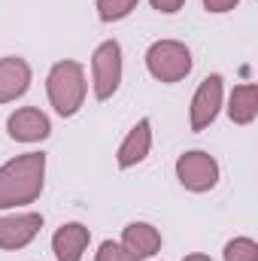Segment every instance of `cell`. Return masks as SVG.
<instances>
[{
    "mask_svg": "<svg viewBox=\"0 0 258 261\" xmlns=\"http://www.w3.org/2000/svg\"><path fill=\"white\" fill-rule=\"evenodd\" d=\"M183 261H213L210 255H203V252H192V255H186Z\"/></svg>",
    "mask_w": 258,
    "mask_h": 261,
    "instance_id": "19",
    "label": "cell"
},
{
    "mask_svg": "<svg viewBox=\"0 0 258 261\" xmlns=\"http://www.w3.org/2000/svg\"><path fill=\"white\" fill-rule=\"evenodd\" d=\"M94 261H140L134 252H128L122 243H113V240H107V243H100V249H97V255Z\"/></svg>",
    "mask_w": 258,
    "mask_h": 261,
    "instance_id": "16",
    "label": "cell"
},
{
    "mask_svg": "<svg viewBox=\"0 0 258 261\" xmlns=\"http://www.w3.org/2000/svg\"><path fill=\"white\" fill-rule=\"evenodd\" d=\"M149 149H152V122H149V119H140V122L128 130V137L122 140L116 161H119V167H122V170L137 167L140 161H146Z\"/></svg>",
    "mask_w": 258,
    "mask_h": 261,
    "instance_id": "10",
    "label": "cell"
},
{
    "mask_svg": "<svg viewBox=\"0 0 258 261\" xmlns=\"http://www.w3.org/2000/svg\"><path fill=\"white\" fill-rule=\"evenodd\" d=\"M240 0H203V9L207 12H231Z\"/></svg>",
    "mask_w": 258,
    "mask_h": 261,
    "instance_id": "17",
    "label": "cell"
},
{
    "mask_svg": "<svg viewBox=\"0 0 258 261\" xmlns=\"http://www.w3.org/2000/svg\"><path fill=\"white\" fill-rule=\"evenodd\" d=\"M122 82V46L116 40H104L91 55V85L97 100H110Z\"/></svg>",
    "mask_w": 258,
    "mask_h": 261,
    "instance_id": "4",
    "label": "cell"
},
{
    "mask_svg": "<svg viewBox=\"0 0 258 261\" xmlns=\"http://www.w3.org/2000/svg\"><path fill=\"white\" fill-rule=\"evenodd\" d=\"M85 70L79 61H58L52 64L49 76H46V91H49V103L55 107L58 116H76L79 107L85 103Z\"/></svg>",
    "mask_w": 258,
    "mask_h": 261,
    "instance_id": "2",
    "label": "cell"
},
{
    "mask_svg": "<svg viewBox=\"0 0 258 261\" xmlns=\"http://www.w3.org/2000/svg\"><path fill=\"white\" fill-rule=\"evenodd\" d=\"M140 0H97V15L100 21H122L137 9Z\"/></svg>",
    "mask_w": 258,
    "mask_h": 261,
    "instance_id": "15",
    "label": "cell"
},
{
    "mask_svg": "<svg viewBox=\"0 0 258 261\" xmlns=\"http://www.w3.org/2000/svg\"><path fill=\"white\" fill-rule=\"evenodd\" d=\"M176 179L183 182V189H189L194 195H203L210 189H216L219 182V164L213 155L192 149V152H183L176 158Z\"/></svg>",
    "mask_w": 258,
    "mask_h": 261,
    "instance_id": "5",
    "label": "cell"
},
{
    "mask_svg": "<svg viewBox=\"0 0 258 261\" xmlns=\"http://www.w3.org/2000/svg\"><path fill=\"white\" fill-rule=\"evenodd\" d=\"M43 182H46V155L43 152L15 155L0 167V210L34 203L43 195Z\"/></svg>",
    "mask_w": 258,
    "mask_h": 261,
    "instance_id": "1",
    "label": "cell"
},
{
    "mask_svg": "<svg viewBox=\"0 0 258 261\" xmlns=\"http://www.w3.org/2000/svg\"><path fill=\"white\" fill-rule=\"evenodd\" d=\"M122 246L128 252H134L140 261L152 258L161 249V234H158V228H152L146 222H131L128 228L122 231Z\"/></svg>",
    "mask_w": 258,
    "mask_h": 261,
    "instance_id": "12",
    "label": "cell"
},
{
    "mask_svg": "<svg viewBox=\"0 0 258 261\" xmlns=\"http://www.w3.org/2000/svg\"><path fill=\"white\" fill-rule=\"evenodd\" d=\"M149 3H152V9H158V12H167V15H170V12H179L186 0H149Z\"/></svg>",
    "mask_w": 258,
    "mask_h": 261,
    "instance_id": "18",
    "label": "cell"
},
{
    "mask_svg": "<svg viewBox=\"0 0 258 261\" xmlns=\"http://www.w3.org/2000/svg\"><path fill=\"white\" fill-rule=\"evenodd\" d=\"M222 82L225 79L219 73H213V76H207L197 85V91H194V97H192V107H189V125H192L194 134L197 130H207L216 122V116L222 110V94H225V85Z\"/></svg>",
    "mask_w": 258,
    "mask_h": 261,
    "instance_id": "6",
    "label": "cell"
},
{
    "mask_svg": "<svg viewBox=\"0 0 258 261\" xmlns=\"http://www.w3.org/2000/svg\"><path fill=\"white\" fill-rule=\"evenodd\" d=\"M225 261H258V243L252 237H234L225 246Z\"/></svg>",
    "mask_w": 258,
    "mask_h": 261,
    "instance_id": "14",
    "label": "cell"
},
{
    "mask_svg": "<svg viewBox=\"0 0 258 261\" xmlns=\"http://www.w3.org/2000/svg\"><path fill=\"white\" fill-rule=\"evenodd\" d=\"M6 130H9V137L18 140V143H40V140H46V137L52 134V122H49V116H46L43 110H37V107H21V110H15V113L6 119Z\"/></svg>",
    "mask_w": 258,
    "mask_h": 261,
    "instance_id": "7",
    "label": "cell"
},
{
    "mask_svg": "<svg viewBox=\"0 0 258 261\" xmlns=\"http://www.w3.org/2000/svg\"><path fill=\"white\" fill-rule=\"evenodd\" d=\"M31 88V64L24 58H0V103L18 100Z\"/></svg>",
    "mask_w": 258,
    "mask_h": 261,
    "instance_id": "9",
    "label": "cell"
},
{
    "mask_svg": "<svg viewBox=\"0 0 258 261\" xmlns=\"http://www.w3.org/2000/svg\"><path fill=\"white\" fill-rule=\"evenodd\" d=\"M43 228L40 213H18L0 219V249H24Z\"/></svg>",
    "mask_w": 258,
    "mask_h": 261,
    "instance_id": "8",
    "label": "cell"
},
{
    "mask_svg": "<svg viewBox=\"0 0 258 261\" xmlns=\"http://www.w3.org/2000/svg\"><path fill=\"white\" fill-rule=\"evenodd\" d=\"M88 240H91V231L85 225L67 222L52 237V252L58 261H82V252L88 249Z\"/></svg>",
    "mask_w": 258,
    "mask_h": 261,
    "instance_id": "11",
    "label": "cell"
},
{
    "mask_svg": "<svg viewBox=\"0 0 258 261\" xmlns=\"http://www.w3.org/2000/svg\"><path fill=\"white\" fill-rule=\"evenodd\" d=\"M146 70L158 82H167V85L183 82L192 73V52L179 40H158L146 52Z\"/></svg>",
    "mask_w": 258,
    "mask_h": 261,
    "instance_id": "3",
    "label": "cell"
},
{
    "mask_svg": "<svg viewBox=\"0 0 258 261\" xmlns=\"http://www.w3.org/2000/svg\"><path fill=\"white\" fill-rule=\"evenodd\" d=\"M228 116L234 125H249L258 116V85L255 82H243L234 85L231 100H228Z\"/></svg>",
    "mask_w": 258,
    "mask_h": 261,
    "instance_id": "13",
    "label": "cell"
}]
</instances>
